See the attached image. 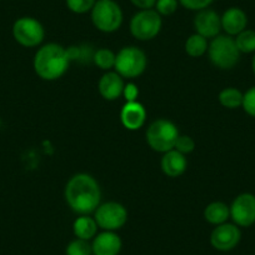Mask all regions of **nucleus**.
<instances>
[{
	"label": "nucleus",
	"instance_id": "nucleus-10",
	"mask_svg": "<svg viewBox=\"0 0 255 255\" xmlns=\"http://www.w3.org/2000/svg\"><path fill=\"white\" fill-rule=\"evenodd\" d=\"M230 218L238 227L248 228L255 223V195L239 194L230 205Z\"/></svg>",
	"mask_w": 255,
	"mask_h": 255
},
{
	"label": "nucleus",
	"instance_id": "nucleus-3",
	"mask_svg": "<svg viewBox=\"0 0 255 255\" xmlns=\"http://www.w3.org/2000/svg\"><path fill=\"white\" fill-rule=\"evenodd\" d=\"M208 56L214 67L229 70L239 63L240 51L235 39L230 35H218L212 39L208 46Z\"/></svg>",
	"mask_w": 255,
	"mask_h": 255
},
{
	"label": "nucleus",
	"instance_id": "nucleus-26",
	"mask_svg": "<svg viewBox=\"0 0 255 255\" xmlns=\"http://www.w3.org/2000/svg\"><path fill=\"white\" fill-rule=\"evenodd\" d=\"M179 5L178 0H156L155 10L160 14L161 16L173 15L176 11Z\"/></svg>",
	"mask_w": 255,
	"mask_h": 255
},
{
	"label": "nucleus",
	"instance_id": "nucleus-32",
	"mask_svg": "<svg viewBox=\"0 0 255 255\" xmlns=\"http://www.w3.org/2000/svg\"><path fill=\"white\" fill-rule=\"evenodd\" d=\"M252 68H253V73L255 74V55H254V58H253V61H252Z\"/></svg>",
	"mask_w": 255,
	"mask_h": 255
},
{
	"label": "nucleus",
	"instance_id": "nucleus-13",
	"mask_svg": "<svg viewBox=\"0 0 255 255\" xmlns=\"http://www.w3.org/2000/svg\"><path fill=\"white\" fill-rule=\"evenodd\" d=\"M120 122L128 130H139L146 122V110L140 102H125L120 110Z\"/></svg>",
	"mask_w": 255,
	"mask_h": 255
},
{
	"label": "nucleus",
	"instance_id": "nucleus-30",
	"mask_svg": "<svg viewBox=\"0 0 255 255\" xmlns=\"http://www.w3.org/2000/svg\"><path fill=\"white\" fill-rule=\"evenodd\" d=\"M123 97H124L125 102H136L139 97L138 85L134 84V83L125 84L124 90H123Z\"/></svg>",
	"mask_w": 255,
	"mask_h": 255
},
{
	"label": "nucleus",
	"instance_id": "nucleus-5",
	"mask_svg": "<svg viewBox=\"0 0 255 255\" xmlns=\"http://www.w3.org/2000/svg\"><path fill=\"white\" fill-rule=\"evenodd\" d=\"M148 58L145 53L138 46H124L117 53L115 72L125 79H135L140 77L146 69Z\"/></svg>",
	"mask_w": 255,
	"mask_h": 255
},
{
	"label": "nucleus",
	"instance_id": "nucleus-27",
	"mask_svg": "<svg viewBox=\"0 0 255 255\" xmlns=\"http://www.w3.org/2000/svg\"><path fill=\"white\" fill-rule=\"evenodd\" d=\"M174 149H175V150H178L179 153L184 154V155H186V154H190L191 151L195 149L194 139L189 135H179Z\"/></svg>",
	"mask_w": 255,
	"mask_h": 255
},
{
	"label": "nucleus",
	"instance_id": "nucleus-6",
	"mask_svg": "<svg viewBox=\"0 0 255 255\" xmlns=\"http://www.w3.org/2000/svg\"><path fill=\"white\" fill-rule=\"evenodd\" d=\"M90 13L94 26L103 33L119 30L124 19L122 8L114 0H97Z\"/></svg>",
	"mask_w": 255,
	"mask_h": 255
},
{
	"label": "nucleus",
	"instance_id": "nucleus-18",
	"mask_svg": "<svg viewBox=\"0 0 255 255\" xmlns=\"http://www.w3.org/2000/svg\"><path fill=\"white\" fill-rule=\"evenodd\" d=\"M204 218L209 224L220 225L228 222L230 218V207L224 202H213L204 209Z\"/></svg>",
	"mask_w": 255,
	"mask_h": 255
},
{
	"label": "nucleus",
	"instance_id": "nucleus-2",
	"mask_svg": "<svg viewBox=\"0 0 255 255\" xmlns=\"http://www.w3.org/2000/svg\"><path fill=\"white\" fill-rule=\"evenodd\" d=\"M70 61L72 58L68 49L61 46L60 44L48 43L38 49L34 55L33 67L39 78L53 82L67 73Z\"/></svg>",
	"mask_w": 255,
	"mask_h": 255
},
{
	"label": "nucleus",
	"instance_id": "nucleus-15",
	"mask_svg": "<svg viewBox=\"0 0 255 255\" xmlns=\"http://www.w3.org/2000/svg\"><path fill=\"white\" fill-rule=\"evenodd\" d=\"M124 78L120 77L117 72H107L103 74L98 83V90L99 94L108 102L117 100L123 95L124 90Z\"/></svg>",
	"mask_w": 255,
	"mask_h": 255
},
{
	"label": "nucleus",
	"instance_id": "nucleus-16",
	"mask_svg": "<svg viewBox=\"0 0 255 255\" xmlns=\"http://www.w3.org/2000/svg\"><path fill=\"white\" fill-rule=\"evenodd\" d=\"M220 19H222V29L227 33V35L237 36L238 34L247 29L248 16L245 11L240 8L233 6V8L227 9Z\"/></svg>",
	"mask_w": 255,
	"mask_h": 255
},
{
	"label": "nucleus",
	"instance_id": "nucleus-4",
	"mask_svg": "<svg viewBox=\"0 0 255 255\" xmlns=\"http://www.w3.org/2000/svg\"><path fill=\"white\" fill-rule=\"evenodd\" d=\"M179 129L173 122L168 119H156L146 129V143L158 153H166L175 146L178 140Z\"/></svg>",
	"mask_w": 255,
	"mask_h": 255
},
{
	"label": "nucleus",
	"instance_id": "nucleus-24",
	"mask_svg": "<svg viewBox=\"0 0 255 255\" xmlns=\"http://www.w3.org/2000/svg\"><path fill=\"white\" fill-rule=\"evenodd\" d=\"M65 254L67 255H92L93 249L92 244L89 243V240L84 239H77L72 240V242L68 244L67 250H65Z\"/></svg>",
	"mask_w": 255,
	"mask_h": 255
},
{
	"label": "nucleus",
	"instance_id": "nucleus-22",
	"mask_svg": "<svg viewBox=\"0 0 255 255\" xmlns=\"http://www.w3.org/2000/svg\"><path fill=\"white\" fill-rule=\"evenodd\" d=\"M115 58L117 54L108 48L98 49L93 55V61L98 68L105 72H110L115 67Z\"/></svg>",
	"mask_w": 255,
	"mask_h": 255
},
{
	"label": "nucleus",
	"instance_id": "nucleus-8",
	"mask_svg": "<svg viewBox=\"0 0 255 255\" xmlns=\"http://www.w3.org/2000/svg\"><path fill=\"white\" fill-rule=\"evenodd\" d=\"M13 36L18 44L25 48L39 46L45 38L44 26L38 19L21 16L13 24Z\"/></svg>",
	"mask_w": 255,
	"mask_h": 255
},
{
	"label": "nucleus",
	"instance_id": "nucleus-29",
	"mask_svg": "<svg viewBox=\"0 0 255 255\" xmlns=\"http://www.w3.org/2000/svg\"><path fill=\"white\" fill-rule=\"evenodd\" d=\"M178 1L185 9L199 11L203 10V9L209 8L214 0H178Z\"/></svg>",
	"mask_w": 255,
	"mask_h": 255
},
{
	"label": "nucleus",
	"instance_id": "nucleus-1",
	"mask_svg": "<svg viewBox=\"0 0 255 255\" xmlns=\"http://www.w3.org/2000/svg\"><path fill=\"white\" fill-rule=\"evenodd\" d=\"M64 197L73 212L80 215H89L100 205L102 190L94 176L87 173H78L68 180Z\"/></svg>",
	"mask_w": 255,
	"mask_h": 255
},
{
	"label": "nucleus",
	"instance_id": "nucleus-20",
	"mask_svg": "<svg viewBox=\"0 0 255 255\" xmlns=\"http://www.w3.org/2000/svg\"><path fill=\"white\" fill-rule=\"evenodd\" d=\"M244 94L237 88H225L218 95V100L220 104L227 109H238L243 105Z\"/></svg>",
	"mask_w": 255,
	"mask_h": 255
},
{
	"label": "nucleus",
	"instance_id": "nucleus-7",
	"mask_svg": "<svg viewBox=\"0 0 255 255\" xmlns=\"http://www.w3.org/2000/svg\"><path fill=\"white\" fill-rule=\"evenodd\" d=\"M163 20L155 9L139 10L131 18L129 28L131 35L140 41H148L155 38L161 30Z\"/></svg>",
	"mask_w": 255,
	"mask_h": 255
},
{
	"label": "nucleus",
	"instance_id": "nucleus-23",
	"mask_svg": "<svg viewBox=\"0 0 255 255\" xmlns=\"http://www.w3.org/2000/svg\"><path fill=\"white\" fill-rule=\"evenodd\" d=\"M234 39L240 54L255 53V30L245 29L242 33L238 34Z\"/></svg>",
	"mask_w": 255,
	"mask_h": 255
},
{
	"label": "nucleus",
	"instance_id": "nucleus-9",
	"mask_svg": "<svg viewBox=\"0 0 255 255\" xmlns=\"http://www.w3.org/2000/svg\"><path fill=\"white\" fill-rule=\"evenodd\" d=\"M94 219L100 229L115 232L127 224L128 210L118 202H107L103 204L100 203L94 212Z\"/></svg>",
	"mask_w": 255,
	"mask_h": 255
},
{
	"label": "nucleus",
	"instance_id": "nucleus-28",
	"mask_svg": "<svg viewBox=\"0 0 255 255\" xmlns=\"http://www.w3.org/2000/svg\"><path fill=\"white\" fill-rule=\"evenodd\" d=\"M242 107L248 115L255 118V87L250 88L247 93H244Z\"/></svg>",
	"mask_w": 255,
	"mask_h": 255
},
{
	"label": "nucleus",
	"instance_id": "nucleus-11",
	"mask_svg": "<svg viewBox=\"0 0 255 255\" xmlns=\"http://www.w3.org/2000/svg\"><path fill=\"white\" fill-rule=\"evenodd\" d=\"M242 232L234 223L217 225L210 234V244L219 252H230L240 243Z\"/></svg>",
	"mask_w": 255,
	"mask_h": 255
},
{
	"label": "nucleus",
	"instance_id": "nucleus-17",
	"mask_svg": "<svg viewBox=\"0 0 255 255\" xmlns=\"http://www.w3.org/2000/svg\"><path fill=\"white\" fill-rule=\"evenodd\" d=\"M160 166L166 176L178 178L185 173L186 168H188V160H186V156L184 154L179 153L175 149H171V150L164 153L160 161Z\"/></svg>",
	"mask_w": 255,
	"mask_h": 255
},
{
	"label": "nucleus",
	"instance_id": "nucleus-25",
	"mask_svg": "<svg viewBox=\"0 0 255 255\" xmlns=\"http://www.w3.org/2000/svg\"><path fill=\"white\" fill-rule=\"evenodd\" d=\"M68 9L75 14H85L92 11L97 0H65Z\"/></svg>",
	"mask_w": 255,
	"mask_h": 255
},
{
	"label": "nucleus",
	"instance_id": "nucleus-31",
	"mask_svg": "<svg viewBox=\"0 0 255 255\" xmlns=\"http://www.w3.org/2000/svg\"><path fill=\"white\" fill-rule=\"evenodd\" d=\"M131 4L139 9V10H146V9H153L155 6L156 0H130Z\"/></svg>",
	"mask_w": 255,
	"mask_h": 255
},
{
	"label": "nucleus",
	"instance_id": "nucleus-19",
	"mask_svg": "<svg viewBox=\"0 0 255 255\" xmlns=\"http://www.w3.org/2000/svg\"><path fill=\"white\" fill-rule=\"evenodd\" d=\"M98 224L95 222L94 218L89 217V215H80L79 218L74 220L73 224V232L74 235L79 239L90 240L95 238L98 233Z\"/></svg>",
	"mask_w": 255,
	"mask_h": 255
},
{
	"label": "nucleus",
	"instance_id": "nucleus-12",
	"mask_svg": "<svg viewBox=\"0 0 255 255\" xmlns=\"http://www.w3.org/2000/svg\"><path fill=\"white\" fill-rule=\"evenodd\" d=\"M195 33L207 39H213L219 35L222 30V19L213 9H203L197 13L194 18Z\"/></svg>",
	"mask_w": 255,
	"mask_h": 255
},
{
	"label": "nucleus",
	"instance_id": "nucleus-14",
	"mask_svg": "<svg viewBox=\"0 0 255 255\" xmlns=\"http://www.w3.org/2000/svg\"><path fill=\"white\" fill-rule=\"evenodd\" d=\"M123 243L119 235L115 232H108L95 235L92 243L93 254L94 255H118L122 250Z\"/></svg>",
	"mask_w": 255,
	"mask_h": 255
},
{
	"label": "nucleus",
	"instance_id": "nucleus-21",
	"mask_svg": "<svg viewBox=\"0 0 255 255\" xmlns=\"http://www.w3.org/2000/svg\"><path fill=\"white\" fill-rule=\"evenodd\" d=\"M208 39L197 33L189 36L185 41V51L191 58H200L204 55L208 51Z\"/></svg>",
	"mask_w": 255,
	"mask_h": 255
}]
</instances>
